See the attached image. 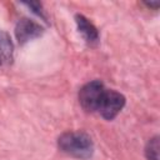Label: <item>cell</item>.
Listing matches in <instances>:
<instances>
[{"label":"cell","instance_id":"6da1fadb","mask_svg":"<svg viewBox=\"0 0 160 160\" xmlns=\"http://www.w3.org/2000/svg\"><path fill=\"white\" fill-rule=\"evenodd\" d=\"M59 149L78 159H88L92 155L94 145L91 138L81 131H68L58 139Z\"/></svg>","mask_w":160,"mask_h":160},{"label":"cell","instance_id":"7a4b0ae2","mask_svg":"<svg viewBox=\"0 0 160 160\" xmlns=\"http://www.w3.org/2000/svg\"><path fill=\"white\" fill-rule=\"evenodd\" d=\"M105 90L106 89L104 88V84L99 80H94L85 84L79 92V101L82 109L89 112L98 111Z\"/></svg>","mask_w":160,"mask_h":160},{"label":"cell","instance_id":"3957f363","mask_svg":"<svg viewBox=\"0 0 160 160\" xmlns=\"http://www.w3.org/2000/svg\"><path fill=\"white\" fill-rule=\"evenodd\" d=\"M125 98L115 90H105L98 111L106 120H112L124 108Z\"/></svg>","mask_w":160,"mask_h":160},{"label":"cell","instance_id":"277c9868","mask_svg":"<svg viewBox=\"0 0 160 160\" xmlns=\"http://www.w3.org/2000/svg\"><path fill=\"white\" fill-rule=\"evenodd\" d=\"M41 34H42V28L38 22L26 18L19 20L15 28V36L20 44H26L39 38Z\"/></svg>","mask_w":160,"mask_h":160},{"label":"cell","instance_id":"5b68a950","mask_svg":"<svg viewBox=\"0 0 160 160\" xmlns=\"http://www.w3.org/2000/svg\"><path fill=\"white\" fill-rule=\"evenodd\" d=\"M75 21H76L79 32L82 35L85 41L88 44H90V45L96 44L98 40H99V32H98L96 28L84 15H76L75 16Z\"/></svg>","mask_w":160,"mask_h":160},{"label":"cell","instance_id":"8992f818","mask_svg":"<svg viewBox=\"0 0 160 160\" xmlns=\"http://www.w3.org/2000/svg\"><path fill=\"white\" fill-rule=\"evenodd\" d=\"M12 56L14 45L10 36L6 32L0 31V69L8 68L12 61Z\"/></svg>","mask_w":160,"mask_h":160},{"label":"cell","instance_id":"52a82bcc","mask_svg":"<svg viewBox=\"0 0 160 160\" xmlns=\"http://www.w3.org/2000/svg\"><path fill=\"white\" fill-rule=\"evenodd\" d=\"M145 154L148 160H159V138L155 136L150 139L145 148Z\"/></svg>","mask_w":160,"mask_h":160},{"label":"cell","instance_id":"ba28073f","mask_svg":"<svg viewBox=\"0 0 160 160\" xmlns=\"http://www.w3.org/2000/svg\"><path fill=\"white\" fill-rule=\"evenodd\" d=\"M29 8L32 9L34 12H36L38 15H42V11H41V4L40 2H28L26 4Z\"/></svg>","mask_w":160,"mask_h":160},{"label":"cell","instance_id":"9c48e42d","mask_svg":"<svg viewBox=\"0 0 160 160\" xmlns=\"http://www.w3.org/2000/svg\"><path fill=\"white\" fill-rule=\"evenodd\" d=\"M145 4H146V6L154 8V9H158V6H159V2H145Z\"/></svg>","mask_w":160,"mask_h":160}]
</instances>
